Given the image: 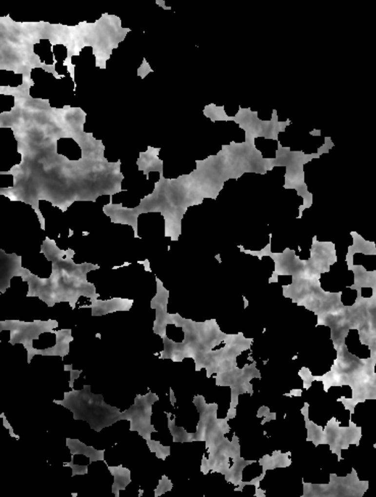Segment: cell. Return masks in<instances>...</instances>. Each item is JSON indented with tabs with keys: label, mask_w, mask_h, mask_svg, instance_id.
I'll return each mask as SVG.
<instances>
[{
	"label": "cell",
	"mask_w": 376,
	"mask_h": 497,
	"mask_svg": "<svg viewBox=\"0 0 376 497\" xmlns=\"http://www.w3.org/2000/svg\"><path fill=\"white\" fill-rule=\"evenodd\" d=\"M356 297V290H352L350 288H345L342 291L341 301L345 306H351L355 303Z\"/></svg>",
	"instance_id": "cell-5"
},
{
	"label": "cell",
	"mask_w": 376,
	"mask_h": 497,
	"mask_svg": "<svg viewBox=\"0 0 376 497\" xmlns=\"http://www.w3.org/2000/svg\"><path fill=\"white\" fill-rule=\"evenodd\" d=\"M375 372L376 373V366H375Z\"/></svg>",
	"instance_id": "cell-8"
},
{
	"label": "cell",
	"mask_w": 376,
	"mask_h": 497,
	"mask_svg": "<svg viewBox=\"0 0 376 497\" xmlns=\"http://www.w3.org/2000/svg\"><path fill=\"white\" fill-rule=\"evenodd\" d=\"M157 399L158 398L153 393L137 396L134 405L120 415V420L130 421V431L137 432L147 443L151 441L152 432L155 431L151 424V415L152 405Z\"/></svg>",
	"instance_id": "cell-2"
},
{
	"label": "cell",
	"mask_w": 376,
	"mask_h": 497,
	"mask_svg": "<svg viewBox=\"0 0 376 497\" xmlns=\"http://www.w3.org/2000/svg\"><path fill=\"white\" fill-rule=\"evenodd\" d=\"M66 445L70 450L72 456L75 455H84L90 459V463L104 460V450H95L94 447H88L78 439H66Z\"/></svg>",
	"instance_id": "cell-3"
},
{
	"label": "cell",
	"mask_w": 376,
	"mask_h": 497,
	"mask_svg": "<svg viewBox=\"0 0 376 497\" xmlns=\"http://www.w3.org/2000/svg\"><path fill=\"white\" fill-rule=\"evenodd\" d=\"M373 296V289L371 288H362L361 289V296L364 298H370Z\"/></svg>",
	"instance_id": "cell-7"
},
{
	"label": "cell",
	"mask_w": 376,
	"mask_h": 497,
	"mask_svg": "<svg viewBox=\"0 0 376 497\" xmlns=\"http://www.w3.org/2000/svg\"><path fill=\"white\" fill-rule=\"evenodd\" d=\"M91 387L65 393L64 399L55 402L69 409L75 420H82L96 432H100L120 420L121 413L104 402L101 395L94 394Z\"/></svg>",
	"instance_id": "cell-1"
},
{
	"label": "cell",
	"mask_w": 376,
	"mask_h": 497,
	"mask_svg": "<svg viewBox=\"0 0 376 497\" xmlns=\"http://www.w3.org/2000/svg\"><path fill=\"white\" fill-rule=\"evenodd\" d=\"M109 470L112 475L114 476V482L112 487V491L116 497H119V492L124 490L126 487L131 482L130 479V471L127 468L119 466H109Z\"/></svg>",
	"instance_id": "cell-4"
},
{
	"label": "cell",
	"mask_w": 376,
	"mask_h": 497,
	"mask_svg": "<svg viewBox=\"0 0 376 497\" xmlns=\"http://www.w3.org/2000/svg\"><path fill=\"white\" fill-rule=\"evenodd\" d=\"M74 457L72 456V460L69 463H65V466H69L72 469V475L75 476L76 475H85L88 473V467L87 466H76L73 463Z\"/></svg>",
	"instance_id": "cell-6"
}]
</instances>
